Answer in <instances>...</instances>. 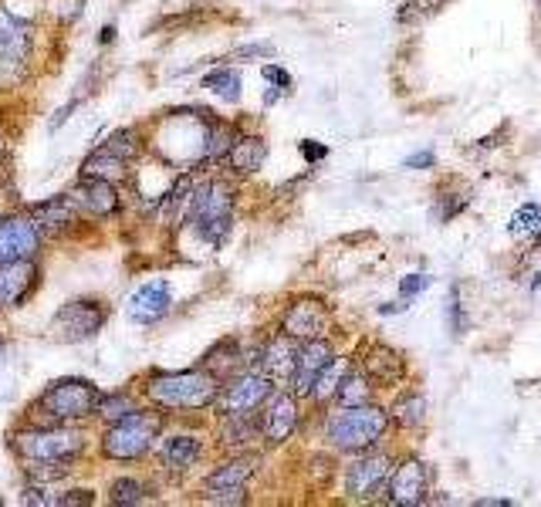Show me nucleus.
Returning a JSON list of instances; mask_svg holds the SVG:
<instances>
[{"label":"nucleus","instance_id":"f257e3e1","mask_svg":"<svg viewBox=\"0 0 541 507\" xmlns=\"http://www.w3.org/2000/svg\"><path fill=\"white\" fill-rule=\"evenodd\" d=\"M186 217H190L193 230H197L203 240L220 244L230 230V220H234V190H230L224 180L200 183L197 190L190 193Z\"/></svg>","mask_w":541,"mask_h":507},{"label":"nucleus","instance_id":"f03ea898","mask_svg":"<svg viewBox=\"0 0 541 507\" xmlns=\"http://www.w3.org/2000/svg\"><path fill=\"white\" fill-rule=\"evenodd\" d=\"M386 426H389V416L383 409L362 403V406H342L339 413L328 416L325 433L328 440H332V447L356 453V450H369L372 443L386 433Z\"/></svg>","mask_w":541,"mask_h":507},{"label":"nucleus","instance_id":"7ed1b4c3","mask_svg":"<svg viewBox=\"0 0 541 507\" xmlns=\"http://www.w3.org/2000/svg\"><path fill=\"white\" fill-rule=\"evenodd\" d=\"M220 382L207 369H186L170 372V376H156L149 382V399L166 409H203L217 399Z\"/></svg>","mask_w":541,"mask_h":507},{"label":"nucleus","instance_id":"20e7f679","mask_svg":"<svg viewBox=\"0 0 541 507\" xmlns=\"http://www.w3.org/2000/svg\"><path fill=\"white\" fill-rule=\"evenodd\" d=\"M159 430H163V416L132 409L129 416H122V420H115L109 426V433H105L102 440V450L105 457L112 460H139L149 453L153 440L159 437Z\"/></svg>","mask_w":541,"mask_h":507},{"label":"nucleus","instance_id":"39448f33","mask_svg":"<svg viewBox=\"0 0 541 507\" xmlns=\"http://www.w3.org/2000/svg\"><path fill=\"white\" fill-rule=\"evenodd\" d=\"M99 389H95V382L88 379H58L51 382L48 389H44L41 396V409L48 416H55V420H85L88 413H95L99 409Z\"/></svg>","mask_w":541,"mask_h":507},{"label":"nucleus","instance_id":"423d86ee","mask_svg":"<svg viewBox=\"0 0 541 507\" xmlns=\"http://www.w3.org/2000/svg\"><path fill=\"white\" fill-rule=\"evenodd\" d=\"M85 440L82 433L75 430H24L14 437V450L21 453L24 460L38 464V460H48V464H72V460L82 453Z\"/></svg>","mask_w":541,"mask_h":507},{"label":"nucleus","instance_id":"0eeeda50","mask_svg":"<svg viewBox=\"0 0 541 507\" xmlns=\"http://www.w3.org/2000/svg\"><path fill=\"white\" fill-rule=\"evenodd\" d=\"M102 325H105V308L99 301L82 298V301H68V305L51 318V335L65 345H75V342L92 338Z\"/></svg>","mask_w":541,"mask_h":507},{"label":"nucleus","instance_id":"6e6552de","mask_svg":"<svg viewBox=\"0 0 541 507\" xmlns=\"http://www.w3.org/2000/svg\"><path fill=\"white\" fill-rule=\"evenodd\" d=\"M389 474H393V460L386 453H369V457H359L356 464L345 474V487L356 501H372L386 491Z\"/></svg>","mask_w":541,"mask_h":507},{"label":"nucleus","instance_id":"1a4fd4ad","mask_svg":"<svg viewBox=\"0 0 541 507\" xmlns=\"http://www.w3.org/2000/svg\"><path fill=\"white\" fill-rule=\"evenodd\" d=\"M430 497V470L420 460H406L396 467V474H389L386 484V501L399 507H420Z\"/></svg>","mask_w":541,"mask_h":507},{"label":"nucleus","instance_id":"9d476101","mask_svg":"<svg viewBox=\"0 0 541 507\" xmlns=\"http://www.w3.org/2000/svg\"><path fill=\"white\" fill-rule=\"evenodd\" d=\"M41 247V227L28 217H4L0 220V264L7 261H31Z\"/></svg>","mask_w":541,"mask_h":507},{"label":"nucleus","instance_id":"9b49d317","mask_svg":"<svg viewBox=\"0 0 541 507\" xmlns=\"http://www.w3.org/2000/svg\"><path fill=\"white\" fill-rule=\"evenodd\" d=\"M254 477V460H230L207 477L203 491L210 504H244V487Z\"/></svg>","mask_w":541,"mask_h":507},{"label":"nucleus","instance_id":"f8f14e48","mask_svg":"<svg viewBox=\"0 0 541 507\" xmlns=\"http://www.w3.org/2000/svg\"><path fill=\"white\" fill-rule=\"evenodd\" d=\"M271 393H274V386H271V379L264 376V372H244V376H237V379L227 386L224 403H220V409H224L227 416L254 413L257 406L268 403V396H271Z\"/></svg>","mask_w":541,"mask_h":507},{"label":"nucleus","instance_id":"ddd939ff","mask_svg":"<svg viewBox=\"0 0 541 507\" xmlns=\"http://www.w3.org/2000/svg\"><path fill=\"white\" fill-rule=\"evenodd\" d=\"M328 322H332V318H328V308L322 301L315 298L295 301L285 315V335L301 338V342H308V338H325Z\"/></svg>","mask_w":541,"mask_h":507},{"label":"nucleus","instance_id":"4468645a","mask_svg":"<svg viewBox=\"0 0 541 507\" xmlns=\"http://www.w3.org/2000/svg\"><path fill=\"white\" fill-rule=\"evenodd\" d=\"M298 426V403L295 396L288 393H278V396H268V406H264V416H261V433L268 443H285Z\"/></svg>","mask_w":541,"mask_h":507},{"label":"nucleus","instance_id":"2eb2a0df","mask_svg":"<svg viewBox=\"0 0 541 507\" xmlns=\"http://www.w3.org/2000/svg\"><path fill=\"white\" fill-rule=\"evenodd\" d=\"M332 359H335L332 345H328L325 338H308V342L298 349V366H295V376H291V382H295V393L312 396L318 372H322Z\"/></svg>","mask_w":541,"mask_h":507},{"label":"nucleus","instance_id":"dca6fc26","mask_svg":"<svg viewBox=\"0 0 541 507\" xmlns=\"http://www.w3.org/2000/svg\"><path fill=\"white\" fill-rule=\"evenodd\" d=\"M173 305V291L166 281H153V284H143L136 295L129 298V318L139 325H153L159 318L170 311Z\"/></svg>","mask_w":541,"mask_h":507},{"label":"nucleus","instance_id":"f3484780","mask_svg":"<svg viewBox=\"0 0 541 507\" xmlns=\"http://www.w3.org/2000/svg\"><path fill=\"white\" fill-rule=\"evenodd\" d=\"M38 284V271L31 261H7L0 264V308H17Z\"/></svg>","mask_w":541,"mask_h":507},{"label":"nucleus","instance_id":"a211bd4d","mask_svg":"<svg viewBox=\"0 0 541 507\" xmlns=\"http://www.w3.org/2000/svg\"><path fill=\"white\" fill-rule=\"evenodd\" d=\"M362 372L376 386H396L403 379V355L389 345H366L362 349Z\"/></svg>","mask_w":541,"mask_h":507},{"label":"nucleus","instance_id":"6ab92c4d","mask_svg":"<svg viewBox=\"0 0 541 507\" xmlns=\"http://www.w3.org/2000/svg\"><path fill=\"white\" fill-rule=\"evenodd\" d=\"M261 369L264 376H268L271 382H288L291 376H295V366H298V345L291 342V335H281L274 338V342H268L261 349Z\"/></svg>","mask_w":541,"mask_h":507},{"label":"nucleus","instance_id":"aec40b11","mask_svg":"<svg viewBox=\"0 0 541 507\" xmlns=\"http://www.w3.org/2000/svg\"><path fill=\"white\" fill-rule=\"evenodd\" d=\"M72 200L75 207H82L85 213H92V217H112V213L119 210V193H115V186L105 180H88V176L72 190Z\"/></svg>","mask_w":541,"mask_h":507},{"label":"nucleus","instance_id":"412c9836","mask_svg":"<svg viewBox=\"0 0 541 507\" xmlns=\"http://www.w3.org/2000/svg\"><path fill=\"white\" fill-rule=\"evenodd\" d=\"M31 51V31L24 21L0 7V65H21Z\"/></svg>","mask_w":541,"mask_h":507},{"label":"nucleus","instance_id":"4be33fe9","mask_svg":"<svg viewBox=\"0 0 541 507\" xmlns=\"http://www.w3.org/2000/svg\"><path fill=\"white\" fill-rule=\"evenodd\" d=\"M72 217H75L72 193H68V197H51L31 210V220L41 227V234H55V230H61L65 224H72Z\"/></svg>","mask_w":541,"mask_h":507},{"label":"nucleus","instance_id":"5701e85b","mask_svg":"<svg viewBox=\"0 0 541 507\" xmlns=\"http://www.w3.org/2000/svg\"><path fill=\"white\" fill-rule=\"evenodd\" d=\"M264 159H268V146H264V139H257V136H244V139H237L234 146H230V153H227V163L234 173H257V169L264 166Z\"/></svg>","mask_w":541,"mask_h":507},{"label":"nucleus","instance_id":"b1692460","mask_svg":"<svg viewBox=\"0 0 541 507\" xmlns=\"http://www.w3.org/2000/svg\"><path fill=\"white\" fill-rule=\"evenodd\" d=\"M82 176H88V180H105V183H119L126 180V159L112 156L109 149H95L92 156L82 163Z\"/></svg>","mask_w":541,"mask_h":507},{"label":"nucleus","instance_id":"393cba45","mask_svg":"<svg viewBox=\"0 0 541 507\" xmlns=\"http://www.w3.org/2000/svg\"><path fill=\"white\" fill-rule=\"evenodd\" d=\"M197 457H200V440H193V437H170V440H163V447H159V460L173 470L193 467Z\"/></svg>","mask_w":541,"mask_h":507},{"label":"nucleus","instance_id":"a878e982","mask_svg":"<svg viewBox=\"0 0 541 507\" xmlns=\"http://www.w3.org/2000/svg\"><path fill=\"white\" fill-rule=\"evenodd\" d=\"M257 433H261V423H254L251 413L227 416L224 430H220V443H224V447H244V443H251Z\"/></svg>","mask_w":541,"mask_h":507},{"label":"nucleus","instance_id":"bb28decb","mask_svg":"<svg viewBox=\"0 0 541 507\" xmlns=\"http://www.w3.org/2000/svg\"><path fill=\"white\" fill-rule=\"evenodd\" d=\"M389 416L399 423V426H420L423 420H427V399H423L420 393H406V396H399L393 409H389Z\"/></svg>","mask_w":541,"mask_h":507},{"label":"nucleus","instance_id":"cd10ccee","mask_svg":"<svg viewBox=\"0 0 541 507\" xmlns=\"http://www.w3.org/2000/svg\"><path fill=\"white\" fill-rule=\"evenodd\" d=\"M352 366L345 359H332L328 366L318 372V379H315V386H312V399H318V403H325L328 396H335L339 393V386H342V379H345V372H349Z\"/></svg>","mask_w":541,"mask_h":507},{"label":"nucleus","instance_id":"c85d7f7f","mask_svg":"<svg viewBox=\"0 0 541 507\" xmlns=\"http://www.w3.org/2000/svg\"><path fill=\"white\" fill-rule=\"evenodd\" d=\"M203 88H210L214 95H220L224 102H237L241 99V75L234 68H217L203 78Z\"/></svg>","mask_w":541,"mask_h":507},{"label":"nucleus","instance_id":"c756f323","mask_svg":"<svg viewBox=\"0 0 541 507\" xmlns=\"http://www.w3.org/2000/svg\"><path fill=\"white\" fill-rule=\"evenodd\" d=\"M511 237H518V240L541 237V207H538V203H525V207L514 210V217H511Z\"/></svg>","mask_w":541,"mask_h":507},{"label":"nucleus","instance_id":"7c9ffc66","mask_svg":"<svg viewBox=\"0 0 541 507\" xmlns=\"http://www.w3.org/2000/svg\"><path fill=\"white\" fill-rule=\"evenodd\" d=\"M339 403L342 406H362V403H369V376L366 372H356V369H349L345 372V379H342V386H339Z\"/></svg>","mask_w":541,"mask_h":507},{"label":"nucleus","instance_id":"2f4dec72","mask_svg":"<svg viewBox=\"0 0 541 507\" xmlns=\"http://www.w3.org/2000/svg\"><path fill=\"white\" fill-rule=\"evenodd\" d=\"M112 504H122V507H129V504H143L146 501V487L139 484L136 477H119L112 484Z\"/></svg>","mask_w":541,"mask_h":507},{"label":"nucleus","instance_id":"473e14b6","mask_svg":"<svg viewBox=\"0 0 541 507\" xmlns=\"http://www.w3.org/2000/svg\"><path fill=\"white\" fill-rule=\"evenodd\" d=\"M102 149H109L112 156H119V159H129L139 153V142H136V132L132 129H115L109 139H105V146Z\"/></svg>","mask_w":541,"mask_h":507},{"label":"nucleus","instance_id":"72a5a7b5","mask_svg":"<svg viewBox=\"0 0 541 507\" xmlns=\"http://www.w3.org/2000/svg\"><path fill=\"white\" fill-rule=\"evenodd\" d=\"M230 146H234V132H230V126H214L207 132V156L210 159L227 156Z\"/></svg>","mask_w":541,"mask_h":507},{"label":"nucleus","instance_id":"f704fd0d","mask_svg":"<svg viewBox=\"0 0 541 507\" xmlns=\"http://www.w3.org/2000/svg\"><path fill=\"white\" fill-rule=\"evenodd\" d=\"M132 409H136V406H132L126 396H102V399H99V409H95V413L115 423V420H122V416H129Z\"/></svg>","mask_w":541,"mask_h":507},{"label":"nucleus","instance_id":"c9c22d12","mask_svg":"<svg viewBox=\"0 0 541 507\" xmlns=\"http://www.w3.org/2000/svg\"><path fill=\"white\" fill-rule=\"evenodd\" d=\"M440 0H410V4H403V11L396 14V21L399 24H416L420 17H427L433 14V7H437Z\"/></svg>","mask_w":541,"mask_h":507},{"label":"nucleus","instance_id":"e433bc0d","mask_svg":"<svg viewBox=\"0 0 541 507\" xmlns=\"http://www.w3.org/2000/svg\"><path fill=\"white\" fill-rule=\"evenodd\" d=\"M447 322H450V332L454 335H464V328H467V318H464V311H460V301H457V288L447 295Z\"/></svg>","mask_w":541,"mask_h":507},{"label":"nucleus","instance_id":"4c0bfd02","mask_svg":"<svg viewBox=\"0 0 541 507\" xmlns=\"http://www.w3.org/2000/svg\"><path fill=\"white\" fill-rule=\"evenodd\" d=\"M427 288H430L427 274H410V278H403V284H399V295L410 301L413 295H420V291H427Z\"/></svg>","mask_w":541,"mask_h":507},{"label":"nucleus","instance_id":"58836bf2","mask_svg":"<svg viewBox=\"0 0 541 507\" xmlns=\"http://www.w3.org/2000/svg\"><path fill=\"white\" fill-rule=\"evenodd\" d=\"M24 504H38V507H55L58 504V497H51L44 487H28L24 491Z\"/></svg>","mask_w":541,"mask_h":507},{"label":"nucleus","instance_id":"ea45409f","mask_svg":"<svg viewBox=\"0 0 541 507\" xmlns=\"http://www.w3.org/2000/svg\"><path fill=\"white\" fill-rule=\"evenodd\" d=\"M92 501H95L92 491H68V494L58 497L61 507H82V504H92Z\"/></svg>","mask_w":541,"mask_h":507},{"label":"nucleus","instance_id":"a19ab883","mask_svg":"<svg viewBox=\"0 0 541 507\" xmlns=\"http://www.w3.org/2000/svg\"><path fill=\"white\" fill-rule=\"evenodd\" d=\"M264 78H268V82H274V85H281L288 92L291 88V75L285 68H278V65H264Z\"/></svg>","mask_w":541,"mask_h":507},{"label":"nucleus","instance_id":"79ce46f5","mask_svg":"<svg viewBox=\"0 0 541 507\" xmlns=\"http://www.w3.org/2000/svg\"><path fill=\"white\" fill-rule=\"evenodd\" d=\"M433 163H437V156H433L430 149H423V153H413L403 166H406V169H430Z\"/></svg>","mask_w":541,"mask_h":507},{"label":"nucleus","instance_id":"37998d69","mask_svg":"<svg viewBox=\"0 0 541 507\" xmlns=\"http://www.w3.org/2000/svg\"><path fill=\"white\" fill-rule=\"evenodd\" d=\"M301 156H305L308 163H318V159L328 156V149L318 146V142H312V139H305V142H301Z\"/></svg>","mask_w":541,"mask_h":507},{"label":"nucleus","instance_id":"c03bdc74","mask_svg":"<svg viewBox=\"0 0 541 507\" xmlns=\"http://www.w3.org/2000/svg\"><path fill=\"white\" fill-rule=\"evenodd\" d=\"M477 507H508L511 501H504V497H481V501H474Z\"/></svg>","mask_w":541,"mask_h":507},{"label":"nucleus","instance_id":"a18cd8bd","mask_svg":"<svg viewBox=\"0 0 541 507\" xmlns=\"http://www.w3.org/2000/svg\"><path fill=\"white\" fill-rule=\"evenodd\" d=\"M393 311H396V315H399V311H406V298L396 301V305H383V308H379V315H393Z\"/></svg>","mask_w":541,"mask_h":507},{"label":"nucleus","instance_id":"49530a36","mask_svg":"<svg viewBox=\"0 0 541 507\" xmlns=\"http://www.w3.org/2000/svg\"><path fill=\"white\" fill-rule=\"evenodd\" d=\"M112 34H115V28H102V38H99V41H102V44H109V41H112Z\"/></svg>","mask_w":541,"mask_h":507}]
</instances>
